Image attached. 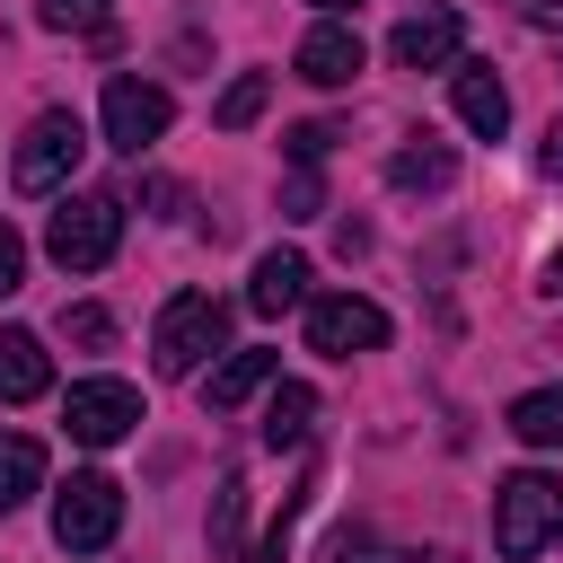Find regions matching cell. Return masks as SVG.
Listing matches in <instances>:
<instances>
[{
	"instance_id": "22",
	"label": "cell",
	"mask_w": 563,
	"mask_h": 563,
	"mask_svg": "<svg viewBox=\"0 0 563 563\" xmlns=\"http://www.w3.org/2000/svg\"><path fill=\"white\" fill-rule=\"evenodd\" d=\"M334 563H457V554H387V545H369L361 528H343V537H334Z\"/></svg>"
},
{
	"instance_id": "4",
	"label": "cell",
	"mask_w": 563,
	"mask_h": 563,
	"mask_svg": "<svg viewBox=\"0 0 563 563\" xmlns=\"http://www.w3.org/2000/svg\"><path fill=\"white\" fill-rule=\"evenodd\" d=\"M114 528H123V484L97 475V466H79V475L53 493V545H62V554H106Z\"/></svg>"
},
{
	"instance_id": "1",
	"label": "cell",
	"mask_w": 563,
	"mask_h": 563,
	"mask_svg": "<svg viewBox=\"0 0 563 563\" xmlns=\"http://www.w3.org/2000/svg\"><path fill=\"white\" fill-rule=\"evenodd\" d=\"M554 537H563V484H554L545 466L501 475V484H493V545H501L510 563H528V554H545Z\"/></svg>"
},
{
	"instance_id": "26",
	"label": "cell",
	"mask_w": 563,
	"mask_h": 563,
	"mask_svg": "<svg viewBox=\"0 0 563 563\" xmlns=\"http://www.w3.org/2000/svg\"><path fill=\"white\" fill-rule=\"evenodd\" d=\"M537 176H563V114H554L545 141H537Z\"/></svg>"
},
{
	"instance_id": "12",
	"label": "cell",
	"mask_w": 563,
	"mask_h": 563,
	"mask_svg": "<svg viewBox=\"0 0 563 563\" xmlns=\"http://www.w3.org/2000/svg\"><path fill=\"white\" fill-rule=\"evenodd\" d=\"M53 387V352L26 325H0V405H35Z\"/></svg>"
},
{
	"instance_id": "15",
	"label": "cell",
	"mask_w": 563,
	"mask_h": 563,
	"mask_svg": "<svg viewBox=\"0 0 563 563\" xmlns=\"http://www.w3.org/2000/svg\"><path fill=\"white\" fill-rule=\"evenodd\" d=\"M273 369H282V352H264V343H246V352H229L211 378H202V405L211 413H229V405H246L255 387H273Z\"/></svg>"
},
{
	"instance_id": "27",
	"label": "cell",
	"mask_w": 563,
	"mask_h": 563,
	"mask_svg": "<svg viewBox=\"0 0 563 563\" xmlns=\"http://www.w3.org/2000/svg\"><path fill=\"white\" fill-rule=\"evenodd\" d=\"M545 299H563V255H545V282H537Z\"/></svg>"
},
{
	"instance_id": "8",
	"label": "cell",
	"mask_w": 563,
	"mask_h": 563,
	"mask_svg": "<svg viewBox=\"0 0 563 563\" xmlns=\"http://www.w3.org/2000/svg\"><path fill=\"white\" fill-rule=\"evenodd\" d=\"M167 114H176V106H167V88H158V79H132V70H123V79H106V141H114L123 158H141V150L167 132Z\"/></svg>"
},
{
	"instance_id": "21",
	"label": "cell",
	"mask_w": 563,
	"mask_h": 563,
	"mask_svg": "<svg viewBox=\"0 0 563 563\" xmlns=\"http://www.w3.org/2000/svg\"><path fill=\"white\" fill-rule=\"evenodd\" d=\"M62 334H70L79 352H106V343H114V317H106L97 299H79V308H62Z\"/></svg>"
},
{
	"instance_id": "11",
	"label": "cell",
	"mask_w": 563,
	"mask_h": 563,
	"mask_svg": "<svg viewBox=\"0 0 563 563\" xmlns=\"http://www.w3.org/2000/svg\"><path fill=\"white\" fill-rule=\"evenodd\" d=\"M308 282H317V273H308V255L273 246V255L255 264V282H246V308H255V317H290V308H308V299H317Z\"/></svg>"
},
{
	"instance_id": "19",
	"label": "cell",
	"mask_w": 563,
	"mask_h": 563,
	"mask_svg": "<svg viewBox=\"0 0 563 563\" xmlns=\"http://www.w3.org/2000/svg\"><path fill=\"white\" fill-rule=\"evenodd\" d=\"M264 97H273V79H264V70H238V79L220 88V106H211V123H220V132H246V123L264 114Z\"/></svg>"
},
{
	"instance_id": "10",
	"label": "cell",
	"mask_w": 563,
	"mask_h": 563,
	"mask_svg": "<svg viewBox=\"0 0 563 563\" xmlns=\"http://www.w3.org/2000/svg\"><path fill=\"white\" fill-rule=\"evenodd\" d=\"M361 35H352V18H317L308 35H299V79H317V88H352L361 79Z\"/></svg>"
},
{
	"instance_id": "18",
	"label": "cell",
	"mask_w": 563,
	"mask_h": 563,
	"mask_svg": "<svg viewBox=\"0 0 563 563\" xmlns=\"http://www.w3.org/2000/svg\"><path fill=\"white\" fill-rule=\"evenodd\" d=\"M308 422H317V396H308L299 378H282V387L264 396V449H299Z\"/></svg>"
},
{
	"instance_id": "16",
	"label": "cell",
	"mask_w": 563,
	"mask_h": 563,
	"mask_svg": "<svg viewBox=\"0 0 563 563\" xmlns=\"http://www.w3.org/2000/svg\"><path fill=\"white\" fill-rule=\"evenodd\" d=\"M510 440H528V449H563V387H528V396H510Z\"/></svg>"
},
{
	"instance_id": "30",
	"label": "cell",
	"mask_w": 563,
	"mask_h": 563,
	"mask_svg": "<svg viewBox=\"0 0 563 563\" xmlns=\"http://www.w3.org/2000/svg\"><path fill=\"white\" fill-rule=\"evenodd\" d=\"M519 9H545V0H519Z\"/></svg>"
},
{
	"instance_id": "17",
	"label": "cell",
	"mask_w": 563,
	"mask_h": 563,
	"mask_svg": "<svg viewBox=\"0 0 563 563\" xmlns=\"http://www.w3.org/2000/svg\"><path fill=\"white\" fill-rule=\"evenodd\" d=\"M35 484H44V449H35L26 431H0V519H9V510H26V501H35Z\"/></svg>"
},
{
	"instance_id": "5",
	"label": "cell",
	"mask_w": 563,
	"mask_h": 563,
	"mask_svg": "<svg viewBox=\"0 0 563 563\" xmlns=\"http://www.w3.org/2000/svg\"><path fill=\"white\" fill-rule=\"evenodd\" d=\"M79 150H88V132H79V114H35L26 123V141H18V158H9V185L18 194H62L70 185V167H79Z\"/></svg>"
},
{
	"instance_id": "6",
	"label": "cell",
	"mask_w": 563,
	"mask_h": 563,
	"mask_svg": "<svg viewBox=\"0 0 563 563\" xmlns=\"http://www.w3.org/2000/svg\"><path fill=\"white\" fill-rule=\"evenodd\" d=\"M378 343H387V308H378V299H361V290L308 299V352L352 361V352H378Z\"/></svg>"
},
{
	"instance_id": "23",
	"label": "cell",
	"mask_w": 563,
	"mask_h": 563,
	"mask_svg": "<svg viewBox=\"0 0 563 563\" xmlns=\"http://www.w3.org/2000/svg\"><path fill=\"white\" fill-rule=\"evenodd\" d=\"M325 211V185H317V167H290V185H282V220H317Z\"/></svg>"
},
{
	"instance_id": "28",
	"label": "cell",
	"mask_w": 563,
	"mask_h": 563,
	"mask_svg": "<svg viewBox=\"0 0 563 563\" xmlns=\"http://www.w3.org/2000/svg\"><path fill=\"white\" fill-rule=\"evenodd\" d=\"M528 18H537V26H563V0H545V9H528Z\"/></svg>"
},
{
	"instance_id": "14",
	"label": "cell",
	"mask_w": 563,
	"mask_h": 563,
	"mask_svg": "<svg viewBox=\"0 0 563 563\" xmlns=\"http://www.w3.org/2000/svg\"><path fill=\"white\" fill-rule=\"evenodd\" d=\"M449 176H457V150H449L440 132H413V141L387 158V185H396V194H440Z\"/></svg>"
},
{
	"instance_id": "9",
	"label": "cell",
	"mask_w": 563,
	"mask_h": 563,
	"mask_svg": "<svg viewBox=\"0 0 563 563\" xmlns=\"http://www.w3.org/2000/svg\"><path fill=\"white\" fill-rule=\"evenodd\" d=\"M457 44H466L457 9H413V18L387 35V62H396V70H457Z\"/></svg>"
},
{
	"instance_id": "2",
	"label": "cell",
	"mask_w": 563,
	"mask_h": 563,
	"mask_svg": "<svg viewBox=\"0 0 563 563\" xmlns=\"http://www.w3.org/2000/svg\"><path fill=\"white\" fill-rule=\"evenodd\" d=\"M220 334H229V299H211V290H176V299L158 308V325H150V361H158V378H194V369L220 352Z\"/></svg>"
},
{
	"instance_id": "29",
	"label": "cell",
	"mask_w": 563,
	"mask_h": 563,
	"mask_svg": "<svg viewBox=\"0 0 563 563\" xmlns=\"http://www.w3.org/2000/svg\"><path fill=\"white\" fill-rule=\"evenodd\" d=\"M317 9H325V18H343V9H361V0H317Z\"/></svg>"
},
{
	"instance_id": "24",
	"label": "cell",
	"mask_w": 563,
	"mask_h": 563,
	"mask_svg": "<svg viewBox=\"0 0 563 563\" xmlns=\"http://www.w3.org/2000/svg\"><path fill=\"white\" fill-rule=\"evenodd\" d=\"M282 150H290V167H317V158L334 150V123H290V132H282Z\"/></svg>"
},
{
	"instance_id": "7",
	"label": "cell",
	"mask_w": 563,
	"mask_h": 563,
	"mask_svg": "<svg viewBox=\"0 0 563 563\" xmlns=\"http://www.w3.org/2000/svg\"><path fill=\"white\" fill-rule=\"evenodd\" d=\"M62 422H70L79 449H114V440L141 422V387H123V378H79V387L62 396Z\"/></svg>"
},
{
	"instance_id": "13",
	"label": "cell",
	"mask_w": 563,
	"mask_h": 563,
	"mask_svg": "<svg viewBox=\"0 0 563 563\" xmlns=\"http://www.w3.org/2000/svg\"><path fill=\"white\" fill-rule=\"evenodd\" d=\"M449 97H457V123H466V132L501 141V123H510V88H501L484 62H457V70H449Z\"/></svg>"
},
{
	"instance_id": "25",
	"label": "cell",
	"mask_w": 563,
	"mask_h": 563,
	"mask_svg": "<svg viewBox=\"0 0 563 563\" xmlns=\"http://www.w3.org/2000/svg\"><path fill=\"white\" fill-rule=\"evenodd\" d=\"M9 290H26V238L0 220V299H9Z\"/></svg>"
},
{
	"instance_id": "3",
	"label": "cell",
	"mask_w": 563,
	"mask_h": 563,
	"mask_svg": "<svg viewBox=\"0 0 563 563\" xmlns=\"http://www.w3.org/2000/svg\"><path fill=\"white\" fill-rule=\"evenodd\" d=\"M123 246V202L114 194H62V211L44 220V255L62 273H97Z\"/></svg>"
},
{
	"instance_id": "20",
	"label": "cell",
	"mask_w": 563,
	"mask_h": 563,
	"mask_svg": "<svg viewBox=\"0 0 563 563\" xmlns=\"http://www.w3.org/2000/svg\"><path fill=\"white\" fill-rule=\"evenodd\" d=\"M53 35H106V18H114V0H44L35 9Z\"/></svg>"
}]
</instances>
